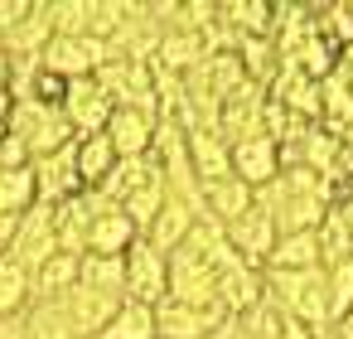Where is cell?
I'll return each mask as SVG.
<instances>
[{
    "label": "cell",
    "mask_w": 353,
    "mask_h": 339,
    "mask_svg": "<svg viewBox=\"0 0 353 339\" xmlns=\"http://www.w3.org/2000/svg\"><path fill=\"white\" fill-rule=\"evenodd\" d=\"M97 194V189H92ZM141 233H136V223L121 213V204H112V199H102L97 194V213H92V228H88V252L92 257H126V247L136 242ZM83 252V257H88Z\"/></svg>",
    "instance_id": "11"
},
{
    "label": "cell",
    "mask_w": 353,
    "mask_h": 339,
    "mask_svg": "<svg viewBox=\"0 0 353 339\" xmlns=\"http://www.w3.org/2000/svg\"><path fill=\"white\" fill-rule=\"evenodd\" d=\"M49 20H54V35L88 39V25H92V0H49Z\"/></svg>",
    "instance_id": "31"
},
{
    "label": "cell",
    "mask_w": 353,
    "mask_h": 339,
    "mask_svg": "<svg viewBox=\"0 0 353 339\" xmlns=\"http://www.w3.org/2000/svg\"><path fill=\"white\" fill-rule=\"evenodd\" d=\"M203 339H237V320L228 315V320H223V325H218L213 334H203Z\"/></svg>",
    "instance_id": "36"
},
{
    "label": "cell",
    "mask_w": 353,
    "mask_h": 339,
    "mask_svg": "<svg viewBox=\"0 0 353 339\" xmlns=\"http://www.w3.org/2000/svg\"><path fill=\"white\" fill-rule=\"evenodd\" d=\"M121 271H126V300H136V305H160V300H165L170 267H165V252H155L145 238H136V242L126 247Z\"/></svg>",
    "instance_id": "6"
},
{
    "label": "cell",
    "mask_w": 353,
    "mask_h": 339,
    "mask_svg": "<svg viewBox=\"0 0 353 339\" xmlns=\"http://www.w3.org/2000/svg\"><path fill=\"white\" fill-rule=\"evenodd\" d=\"M117 296H102V291H88V286H73L68 296H63V315H68V325L78 329V339H97L107 325H112V315H117Z\"/></svg>",
    "instance_id": "18"
},
{
    "label": "cell",
    "mask_w": 353,
    "mask_h": 339,
    "mask_svg": "<svg viewBox=\"0 0 353 339\" xmlns=\"http://www.w3.org/2000/svg\"><path fill=\"white\" fill-rule=\"evenodd\" d=\"M59 112H63L73 141H78V136H97V131L107 126V117H112V97L97 88V78H78V83L63 88Z\"/></svg>",
    "instance_id": "8"
},
{
    "label": "cell",
    "mask_w": 353,
    "mask_h": 339,
    "mask_svg": "<svg viewBox=\"0 0 353 339\" xmlns=\"http://www.w3.org/2000/svg\"><path fill=\"white\" fill-rule=\"evenodd\" d=\"M97 339H160V334H155V305L121 300L117 315H112V325H107Z\"/></svg>",
    "instance_id": "28"
},
{
    "label": "cell",
    "mask_w": 353,
    "mask_h": 339,
    "mask_svg": "<svg viewBox=\"0 0 353 339\" xmlns=\"http://www.w3.org/2000/svg\"><path fill=\"white\" fill-rule=\"evenodd\" d=\"M155 122H160V117H150V112L112 107V117H107L102 136L112 141L117 160H141V155H150V146H155Z\"/></svg>",
    "instance_id": "10"
},
{
    "label": "cell",
    "mask_w": 353,
    "mask_h": 339,
    "mask_svg": "<svg viewBox=\"0 0 353 339\" xmlns=\"http://www.w3.org/2000/svg\"><path fill=\"white\" fill-rule=\"evenodd\" d=\"M34 204H39V194H34V170L30 165L25 170H0V213L20 218Z\"/></svg>",
    "instance_id": "30"
},
{
    "label": "cell",
    "mask_w": 353,
    "mask_h": 339,
    "mask_svg": "<svg viewBox=\"0 0 353 339\" xmlns=\"http://www.w3.org/2000/svg\"><path fill=\"white\" fill-rule=\"evenodd\" d=\"M252 204L276 223V238L281 233H314L324 223V213L334 209V184L300 165V170H281L271 184H261L252 194Z\"/></svg>",
    "instance_id": "1"
},
{
    "label": "cell",
    "mask_w": 353,
    "mask_h": 339,
    "mask_svg": "<svg viewBox=\"0 0 353 339\" xmlns=\"http://www.w3.org/2000/svg\"><path fill=\"white\" fill-rule=\"evenodd\" d=\"M73 170H78V184L83 189H97L112 170H117V151L112 141L97 131V136H78L73 141Z\"/></svg>",
    "instance_id": "21"
},
{
    "label": "cell",
    "mask_w": 353,
    "mask_h": 339,
    "mask_svg": "<svg viewBox=\"0 0 353 339\" xmlns=\"http://www.w3.org/2000/svg\"><path fill=\"white\" fill-rule=\"evenodd\" d=\"M310 267H319V242H314V233H281L261 271H310Z\"/></svg>",
    "instance_id": "23"
},
{
    "label": "cell",
    "mask_w": 353,
    "mask_h": 339,
    "mask_svg": "<svg viewBox=\"0 0 353 339\" xmlns=\"http://www.w3.org/2000/svg\"><path fill=\"white\" fill-rule=\"evenodd\" d=\"M223 233H228V247H232L247 267H256V271L266 267V257H271V247H276V223H271L256 204H252L242 218H232Z\"/></svg>",
    "instance_id": "12"
},
{
    "label": "cell",
    "mask_w": 353,
    "mask_h": 339,
    "mask_svg": "<svg viewBox=\"0 0 353 339\" xmlns=\"http://www.w3.org/2000/svg\"><path fill=\"white\" fill-rule=\"evenodd\" d=\"M78 286L126 300V271H121V257H92V252H88V257L78 262Z\"/></svg>",
    "instance_id": "27"
},
{
    "label": "cell",
    "mask_w": 353,
    "mask_h": 339,
    "mask_svg": "<svg viewBox=\"0 0 353 339\" xmlns=\"http://www.w3.org/2000/svg\"><path fill=\"white\" fill-rule=\"evenodd\" d=\"M184 136H189V165L199 175V189L232 175V146L218 131H184Z\"/></svg>",
    "instance_id": "19"
},
{
    "label": "cell",
    "mask_w": 353,
    "mask_h": 339,
    "mask_svg": "<svg viewBox=\"0 0 353 339\" xmlns=\"http://www.w3.org/2000/svg\"><path fill=\"white\" fill-rule=\"evenodd\" d=\"M102 64H112V44L107 39H73V35H54L39 54V68L63 78V83H78V78H92Z\"/></svg>",
    "instance_id": "5"
},
{
    "label": "cell",
    "mask_w": 353,
    "mask_h": 339,
    "mask_svg": "<svg viewBox=\"0 0 353 339\" xmlns=\"http://www.w3.org/2000/svg\"><path fill=\"white\" fill-rule=\"evenodd\" d=\"M261 300H266V281H261L256 267H247L242 257H232L228 267H218V310H223V315L242 320V315L256 310Z\"/></svg>",
    "instance_id": "9"
},
{
    "label": "cell",
    "mask_w": 353,
    "mask_h": 339,
    "mask_svg": "<svg viewBox=\"0 0 353 339\" xmlns=\"http://www.w3.org/2000/svg\"><path fill=\"white\" fill-rule=\"evenodd\" d=\"M261 281H266V305L281 320H295V325H305L314 334L334 329L324 267H310V271H261Z\"/></svg>",
    "instance_id": "2"
},
{
    "label": "cell",
    "mask_w": 353,
    "mask_h": 339,
    "mask_svg": "<svg viewBox=\"0 0 353 339\" xmlns=\"http://www.w3.org/2000/svg\"><path fill=\"white\" fill-rule=\"evenodd\" d=\"M334 334H339V339H353V310H348L343 320H334Z\"/></svg>",
    "instance_id": "37"
},
{
    "label": "cell",
    "mask_w": 353,
    "mask_h": 339,
    "mask_svg": "<svg viewBox=\"0 0 353 339\" xmlns=\"http://www.w3.org/2000/svg\"><path fill=\"white\" fill-rule=\"evenodd\" d=\"M252 209V189L237 180V175H228V180H213V184H203V218H213V223H232V218H242Z\"/></svg>",
    "instance_id": "22"
},
{
    "label": "cell",
    "mask_w": 353,
    "mask_h": 339,
    "mask_svg": "<svg viewBox=\"0 0 353 339\" xmlns=\"http://www.w3.org/2000/svg\"><path fill=\"white\" fill-rule=\"evenodd\" d=\"M49 39H54L49 0H30V15H25V20L6 35V59H39Z\"/></svg>",
    "instance_id": "20"
},
{
    "label": "cell",
    "mask_w": 353,
    "mask_h": 339,
    "mask_svg": "<svg viewBox=\"0 0 353 339\" xmlns=\"http://www.w3.org/2000/svg\"><path fill=\"white\" fill-rule=\"evenodd\" d=\"M78 262H83V257L54 252V257L34 271V300H63V296L78 286Z\"/></svg>",
    "instance_id": "26"
},
{
    "label": "cell",
    "mask_w": 353,
    "mask_h": 339,
    "mask_svg": "<svg viewBox=\"0 0 353 339\" xmlns=\"http://www.w3.org/2000/svg\"><path fill=\"white\" fill-rule=\"evenodd\" d=\"M232 175L256 194L261 184H271L281 175V151L271 136H252V141H237L232 146Z\"/></svg>",
    "instance_id": "15"
},
{
    "label": "cell",
    "mask_w": 353,
    "mask_h": 339,
    "mask_svg": "<svg viewBox=\"0 0 353 339\" xmlns=\"http://www.w3.org/2000/svg\"><path fill=\"white\" fill-rule=\"evenodd\" d=\"M6 131L25 141L30 160H44V155H54V151L73 146V131H68L63 112H59V107H44V102H25V97H20V102H10Z\"/></svg>",
    "instance_id": "3"
},
{
    "label": "cell",
    "mask_w": 353,
    "mask_h": 339,
    "mask_svg": "<svg viewBox=\"0 0 353 339\" xmlns=\"http://www.w3.org/2000/svg\"><path fill=\"white\" fill-rule=\"evenodd\" d=\"M34 305V271L0 257V315H25Z\"/></svg>",
    "instance_id": "25"
},
{
    "label": "cell",
    "mask_w": 353,
    "mask_h": 339,
    "mask_svg": "<svg viewBox=\"0 0 353 339\" xmlns=\"http://www.w3.org/2000/svg\"><path fill=\"white\" fill-rule=\"evenodd\" d=\"M30 170H34V194H39V204H49V209H59V204H68L73 194H83L78 170H73V146H63V151L34 160Z\"/></svg>",
    "instance_id": "13"
},
{
    "label": "cell",
    "mask_w": 353,
    "mask_h": 339,
    "mask_svg": "<svg viewBox=\"0 0 353 339\" xmlns=\"http://www.w3.org/2000/svg\"><path fill=\"white\" fill-rule=\"evenodd\" d=\"M15 223H20V218L0 213V257H6V252H10V242H15Z\"/></svg>",
    "instance_id": "35"
},
{
    "label": "cell",
    "mask_w": 353,
    "mask_h": 339,
    "mask_svg": "<svg viewBox=\"0 0 353 339\" xmlns=\"http://www.w3.org/2000/svg\"><path fill=\"white\" fill-rule=\"evenodd\" d=\"M54 252H59V238H54V209H49V204H34L30 213H20L15 242H10L6 257L20 262V267H30V271H39Z\"/></svg>",
    "instance_id": "7"
},
{
    "label": "cell",
    "mask_w": 353,
    "mask_h": 339,
    "mask_svg": "<svg viewBox=\"0 0 353 339\" xmlns=\"http://www.w3.org/2000/svg\"><path fill=\"white\" fill-rule=\"evenodd\" d=\"M324 286H329V320H343L353 310V252L324 271Z\"/></svg>",
    "instance_id": "32"
},
{
    "label": "cell",
    "mask_w": 353,
    "mask_h": 339,
    "mask_svg": "<svg viewBox=\"0 0 353 339\" xmlns=\"http://www.w3.org/2000/svg\"><path fill=\"white\" fill-rule=\"evenodd\" d=\"M329 334V329H324ZM324 334H314V329H305V325H295V320H281V339H324Z\"/></svg>",
    "instance_id": "34"
},
{
    "label": "cell",
    "mask_w": 353,
    "mask_h": 339,
    "mask_svg": "<svg viewBox=\"0 0 353 339\" xmlns=\"http://www.w3.org/2000/svg\"><path fill=\"white\" fill-rule=\"evenodd\" d=\"M324 339H339V334H334V329H329V334H324Z\"/></svg>",
    "instance_id": "38"
},
{
    "label": "cell",
    "mask_w": 353,
    "mask_h": 339,
    "mask_svg": "<svg viewBox=\"0 0 353 339\" xmlns=\"http://www.w3.org/2000/svg\"><path fill=\"white\" fill-rule=\"evenodd\" d=\"M25 339H78V329L63 315V300H34L25 310Z\"/></svg>",
    "instance_id": "29"
},
{
    "label": "cell",
    "mask_w": 353,
    "mask_h": 339,
    "mask_svg": "<svg viewBox=\"0 0 353 339\" xmlns=\"http://www.w3.org/2000/svg\"><path fill=\"white\" fill-rule=\"evenodd\" d=\"M170 281H165V300L179 305H199V310H218V271L194 252V247H174L165 257Z\"/></svg>",
    "instance_id": "4"
},
{
    "label": "cell",
    "mask_w": 353,
    "mask_h": 339,
    "mask_svg": "<svg viewBox=\"0 0 353 339\" xmlns=\"http://www.w3.org/2000/svg\"><path fill=\"white\" fill-rule=\"evenodd\" d=\"M314 242H319V267L329 271V267H339L348 252H353V223H348V213L334 204L329 213H324V223L314 228Z\"/></svg>",
    "instance_id": "24"
},
{
    "label": "cell",
    "mask_w": 353,
    "mask_h": 339,
    "mask_svg": "<svg viewBox=\"0 0 353 339\" xmlns=\"http://www.w3.org/2000/svg\"><path fill=\"white\" fill-rule=\"evenodd\" d=\"M223 310H199V305H179V300H160L155 305V334L160 339H203L223 325Z\"/></svg>",
    "instance_id": "14"
},
{
    "label": "cell",
    "mask_w": 353,
    "mask_h": 339,
    "mask_svg": "<svg viewBox=\"0 0 353 339\" xmlns=\"http://www.w3.org/2000/svg\"><path fill=\"white\" fill-rule=\"evenodd\" d=\"M199 218H203V213H199L194 204H184V199H174V194H170V199L160 204L155 223H150L141 238H145L155 252H165V257H170L174 247H184V242H189V233H194V223H199Z\"/></svg>",
    "instance_id": "16"
},
{
    "label": "cell",
    "mask_w": 353,
    "mask_h": 339,
    "mask_svg": "<svg viewBox=\"0 0 353 339\" xmlns=\"http://www.w3.org/2000/svg\"><path fill=\"white\" fill-rule=\"evenodd\" d=\"M92 213H97V194H92V189H83V194H73L68 204L54 209V238H59V252H68V257H83V252H88Z\"/></svg>",
    "instance_id": "17"
},
{
    "label": "cell",
    "mask_w": 353,
    "mask_h": 339,
    "mask_svg": "<svg viewBox=\"0 0 353 339\" xmlns=\"http://www.w3.org/2000/svg\"><path fill=\"white\" fill-rule=\"evenodd\" d=\"M25 165H34L30 151H25V141L10 136V131H0V170H25Z\"/></svg>",
    "instance_id": "33"
}]
</instances>
